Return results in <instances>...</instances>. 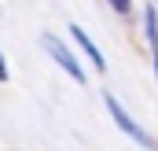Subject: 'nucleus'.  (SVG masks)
Wrapping results in <instances>:
<instances>
[{"label": "nucleus", "mask_w": 158, "mask_h": 151, "mask_svg": "<svg viewBox=\"0 0 158 151\" xmlns=\"http://www.w3.org/2000/svg\"><path fill=\"white\" fill-rule=\"evenodd\" d=\"M40 41H44V48H48V55H52V59H55V63H59V67H63L66 74L74 77V81H85V70H81V63L74 59V52H70V48H66V44H63L59 37H52V33H44Z\"/></svg>", "instance_id": "obj_2"}, {"label": "nucleus", "mask_w": 158, "mask_h": 151, "mask_svg": "<svg viewBox=\"0 0 158 151\" xmlns=\"http://www.w3.org/2000/svg\"><path fill=\"white\" fill-rule=\"evenodd\" d=\"M103 103H107V111H110V118L118 122V129H125V133H129L132 140H140L143 148H158L155 140H151V136H147V133H143V129H140V125H136V122L129 118V111H125V107L118 103V96H114V92H103Z\"/></svg>", "instance_id": "obj_1"}, {"label": "nucleus", "mask_w": 158, "mask_h": 151, "mask_svg": "<svg viewBox=\"0 0 158 151\" xmlns=\"http://www.w3.org/2000/svg\"><path fill=\"white\" fill-rule=\"evenodd\" d=\"M70 33H74V41H77V44H81V52H85V55L92 59V67H96V70H103L107 63H103V55H99V48L92 44V37H88V33H85L81 26H70Z\"/></svg>", "instance_id": "obj_3"}, {"label": "nucleus", "mask_w": 158, "mask_h": 151, "mask_svg": "<svg viewBox=\"0 0 158 151\" xmlns=\"http://www.w3.org/2000/svg\"><path fill=\"white\" fill-rule=\"evenodd\" d=\"M110 7H114L118 15H129V7H132V0H110Z\"/></svg>", "instance_id": "obj_4"}, {"label": "nucleus", "mask_w": 158, "mask_h": 151, "mask_svg": "<svg viewBox=\"0 0 158 151\" xmlns=\"http://www.w3.org/2000/svg\"><path fill=\"white\" fill-rule=\"evenodd\" d=\"M0 81H7V63H4V55H0Z\"/></svg>", "instance_id": "obj_5"}]
</instances>
